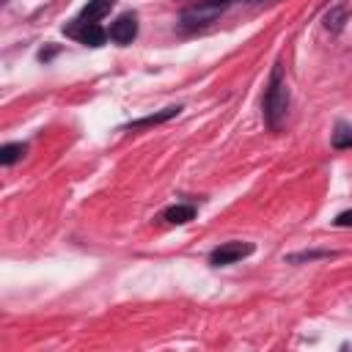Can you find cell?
I'll return each instance as SVG.
<instances>
[{
  "instance_id": "8",
  "label": "cell",
  "mask_w": 352,
  "mask_h": 352,
  "mask_svg": "<svg viewBox=\"0 0 352 352\" xmlns=\"http://www.w3.org/2000/svg\"><path fill=\"white\" fill-rule=\"evenodd\" d=\"M179 104H173V107H165L162 113H154V116H146V118H140V121H132L129 124V129H143V126H154V124H162V121H168V118H173V116H179Z\"/></svg>"
},
{
  "instance_id": "3",
  "label": "cell",
  "mask_w": 352,
  "mask_h": 352,
  "mask_svg": "<svg viewBox=\"0 0 352 352\" xmlns=\"http://www.w3.org/2000/svg\"><path fill=\"white\" fill-rule=\"evenodd\" d=\"M253 253V245L250 242H226L220 248H214L209 253V264L214 267H226V264H234V261H242L245 256Z\"/></svg>"
},
{
  "instance_id": "13",
  "label": "cell",
  "mask_w": 352,
  "mask_h": 352,
  "mask_svg": "<svg viewBox=\"0 0 352 352\" xmlns=\"http://www.w3.org/2000/svg\"><path fill=\"white\" fill-rule=\"evenodd\" d=\"M338 19H341V11H333V14H327V16H324V22H327V28H330V25H333V28H338V25H341Z\"/></svg>"
},
{
  "instance_id": "11",
  "label": "cell",
  "mask_w": 352,
  "mask_h": 352,
  "mask_svg": "<svg viewBox=\"0 0 352 352\" xmlns=\"http://www.w3.org/2000/svg\"><path fill=\"white\" fill-rule=\"evenodd\" d=\"M333 253H324V250H311V253H297V256H289V261H311V258H327Z\"/></svg>"
},
{
  "instance_id": "9",
  "label": "cell",
  "mask_w": 352,
  "mask_h": 352,
  "mask_svg": "<svg viewBox=\"0 0 352 352\" xmlns=\"http://www.w3.org/2000/svg\"><path fill=\"white\" fill-rule=\"evenodd\" d=\"M22 154H25V143H8V146L0 148V162L3 165H14Z\"/></svg>"
},
{
  "instance_id": "1",
  "label": "cell",
  "mask_w": 352,
  "mask_h": 352,
  "mask_svg": "<svg viewBox=\"0 0 352 352\" xmlns=\"http://www.w3.org/2000/svg\"><path fill=\"white\" fill-rule=\"evenodd\" d=\"M286 107H289V88L283 82V74L280 69L272 72V80H270V88L264 94V118L272 129L280 126L283 116H286Z\"/></svg>"
},
{
  "instance_id": "4",
  "label": "cell",
  "mask_w": 352,
  "mask_h": 352,
  "mask_svg": "<svg viewBox=\"0 0 352 352\" xmlns=\"http://www.w3.org/2000/svg\"><path fill=\"white\" fill-rule=\"evenodd\" d=\"M66 33L74 36V38H80L88 47H102L104 38H107V33L99 28V22H82V19H74V25H69Z\"/></svg>"
},
{
  "instance_id": "12",
  "label": "cell",
  "mask_w": 352,
  "mask_h": 352,
  "mask_svg": "<svg viewBox=\"0 0 352 352\" xmlns=\"http://www.w3.org/2000/svg\"><path fill=\"white\" fill-rule=\"evenodd\" d=\"M333 223H336L338 228H349V226H352V209H346V212H341V214H338V217H336Z\"/></svg>"
},
{
  "instance_id": "2",
  "label": "cell",
  "mask_w": 352,
  "mask_h": 352,
  "mask_svg": "<svg viewBox=\"0 0 352 352\" xmlns=\"http://www.w3.org/2000/svg\"><path fill=\"white\" fill-rule=\"evenodd\" d=\"M231 3H236V0H201V3L182 11V25L184 28H204V25L214 22Z\"/></svg>"
},
{
  "instance_id": "6",
  "label": "cell",
  "mask_w": 352,
  "mask_h": 352,
  "mask_svg": "<svg viewBox=\"0 0 352 352\" xmlns=\"http://www.w3.org/2000/svg\"><path fill=\"white\" fill-rule=\"evenodd\" d=\"M113 3H116V0H88V6L80 11L77 19H82V22H99L104 14H110Z\"/></svg>"
},
{
  "instance_id": "10",
  "label": "cell",
  "mask_w": 352,
  "mask_h": 352,
  "mask_svg": "<svg viewBox=\"0 0 352 352\" xmlns=\"http://www.w3.org/2000/svg\"><path fill=\"white\" fill-rule=\"evenodd\" d=\"M333 146L336 148H349L352 146V126H338L336 132H333Z\"/></svg>"
},
{
  "instance_id": "5",
  "label": "cell",
  "mask_w": 352,
  "mask_h": 352,
  "mask_svg": "<svg viewBox=\"0 0 352 352\" xmlns=\"http://www.w3.org/2000/svg\"><path fill=\"white\" fill-rule=\"evenodd\" d=\"M107 36H110V41H116V44H129V41L138 36V19H135L132 14L118 16V19L110 25Z\"/></svg>"
},
{
  "instance_id": "7",
  "label": "cell",
  "mask_w": 352,
  "mask_h": 352,
  "mask_svg": "<svg viewBox=\"0 0 352 352\" xmlns=\"http://www.w3.org/2000/svg\"><path fill=\"white\" fill-rule=\"evenodd\" d=\"M192 217H195V206H190V204H176V206H168V209L162 212V220L176 223V226L190 223Z\"/></svg>"
}]
</instances>
